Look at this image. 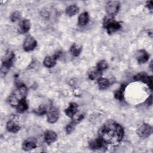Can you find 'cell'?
I'll list each match as a JSON object with an SVG mask.
<instances>
[{
    "label": "cell",
    "instance_id": "1",
    "mask_svg": "<svg viewBox=\"0 0 153 153\" xmlns=\"http://www.w3.org/2000/svg\"><path fill=\"white\" fill-rule=\"evenodd\" d=\"M124 133L123 127L112 120H109L104 123L98 132L99 137L105 144L114 146L117 145L121 142Z\"/></svg>",
    "mask_w": 153,
    "mask_h": 153
},
{
    "label": "cell",
    "instance_id": "2",
    "mask_svg": "<svg viewBox=\"0 0 153 153\" xmlns=\"http://www.w3.org/2000/svg\"><path fill=\"white\" fill-rule=\"evenodd\" d=\"M27 94V89L26 85L24 84H20L8 97V101L11 105L16 106L22 99L26 98Z\"/></svg>",
    "mask_w": 153,
    "mask_h": 153
},
{
    "label": "cell",
    "instance_id": "3",
    "mask_svg": "<svg viewBox=\"0 0 153 153\" xmlns=\"http://www.w3.org/2000/svg\"><path fill=\"white\" fill-rule=\"evenodd\" d=\"M15 55L13 52L11 51H8L5 56L4 57L2 61V66L1 68V74L2 75H5L8 72V70L10 69L13 64Z\"/></svg>",
    "mask_w": 153,
    "mask_h": 153
},
{
    "label": "cell",
    "instance_id": "4",
    "mask_svg": "<svg viewBox=\"0 0 153 153\" xmlns=\"http://www.w3.org/2000/svg\"><path fill=\"white\" fill-rule=\"evenodd\" d=\"M103 27L106 30L108 34H112L121 27V24L115 21L113 17H106L103 21Z\"/></svg>",
    "mask_w": 153,
    "mask_h": 153
},
{
    "label": "cell",
    "instance_id": "5",
    "mask_svg": "<svg viewBox=\"0 0 153 153\" xmlns=\"http://www.w3.org/2000/svg\"><path fill=\"white\" fill-rule=\"evenodd\" d=\"M120 8V2L118 1H110L106 6L107 14L111 17H114L118 13Z\"/></svg>",
    "mask_w": 153,
    "mask_h": 153
},
{
    "label": "cell",
    "instance_id": "6",
    "mask_svg": "<svg viewBox=\"0 0 153 153\" xmlns=\"http://www.w3.org/2000/svg\"><path fill=\"white\" fill-rule=\"evenodd\" d=\"M152 132V127L146 123L142 124L136 131L137 135L143 139L148 137Z\"/></svg>",
    "mask_w": 153,
    "mask_h": 153
},
{
    "label": "cell",
    "instance_id": "7",
    "mask_svg": "<svg viewBox=\"0 0 153 153\" xmlns=\"http://www.w3.org/2000/svg\"><path fill=\"white\" fill-rule=\"evenodd\" d=\"M37 45V42L35 40V39L30 36L29 35L26 37L24 42L23 47L25 51H30L35 49V48Z\"/></svg>",
    "mask_w": 153,
    "mask_h": 153
},
{
    "label": "cell",
    "instance_id": "8",
    "mask_svg": "<svg viewBox=\"0 0 153 153\" xmlns=\"http://www.w3.org/2000/svg\"><path fill=\"white\" fill-rule=\"evenodd\" d=\"M133 78L136 81H140L142 82L145 83L148 85L149 88L152 90V76H148L144 72H141L136 75Z\"/></svg>",
    "mask_w": 153,
    "mask_h": 153
},
{
    "label": "cell",
    "instance_id": "9",
    "mask_svg": "<svg viewBox=\"0 0 153 153\" xmlns=\"http://www.w3.org/2000/svg\"><path fill=\"white\" fill-rule=\"evenodd\" d=\"M59 110L56 107H51L48 111L47 120L49 123H55L57 121L59 118Z\"/></svg>",
    "mask_w": 153,
    "mask_h": 153
},
{
    "label": "cell",
    "instance_id": "10",
    "mask_svg": "<svg viewBox=\"0 0 153 153\" xmlns=\"http://www.w3.org/2000/svg\"><path fill=\"white\" fill-rule=\"evenodd\" d=\"M37 146L36 140L34 137H29L25 140L22 144V148L25 151H30Z\"/></svg>",
    "mask_w": 153,
    "mask_h": 153
},
{
    "label": "cell",
    "instance_id": "11",
    "mask_svg": "<svg viewBox=\"0 0 153 153\" xmlns=\"http://www.w3.org/2000/svg\"><path fill=\"white\" fill-rule=\"evenodd\" d=\"M84 118V115L82 114L79 115L76 118H75L71 121L66 127V132L67 134H71L74 130L76 125L79 123Z\"/></svg>",
    "mask_w": 153,
    "mask_h": 153
},
{
    "label": "cell",
    "instance_id": "12",
    "mask_svg": "<svg viewBox=\"0 0 153 153\" xmlns=\"http://www.w3.org/2000/svg\"><path fill=\"white\" fill-rule=\"evenodd\" d=\"M58 57H59V53L55 54L50 56H47L43 61L44 65L49 68L54 66L56 64V60L57 59Z\"/></svg>",
    "mask_w": 153,
    "mask_h": 153
},
{
    "label": "cell",
    "instance_id": "13",
    "mask_svg": "<svg viewBox=\"0 0 153 153\" xmlns=\"http://www.w3.org/2000/svg\"><path fill=\"white\" fill-rule=\"evenodd\" d=\"M57 139V135L56 133L53 130H47L44 133V140L45 142L50 145L55 141Z\"/></svg>",
    "mask_w": 153,
    "mask_h": 153
},
{
    "label": "cell",
    "instance_id": "14",
    "mask_svg": "<svg viewBox=\"0 0 153 153\" xmlns=\"http://www.w3.org/2000/svg\"><path fill=\"white\" fill-rule=\"evenodd\" d=\"M105 143L103 142V140L98 137L96 139H94V140H92L89 143V146L90 149L93 150H99L105 147Z\"/></svg>",
    "mask_w": 153,
    "mask_h": 153
},
{
    "label": "cell",
    "instance_id": "15",
    "mask_svg": "<svg viewBox=\"0 0 153 153\" xmlns=\"http://www.w3.org/2000/svg\"><path fill=\"white\" fill-rule=\"evenodd\" d=\"M78 105L74 102H71L69 103L68 107L65 109V112L66 115L69 118H73L76 114L78 110Z\"/></svg>",
    "mask_w": 153,
    "mask_h": 153
},
{
    "label": "cell",
    "instance_id": "16",
    "mask_svg": "<svg viewBox=\"0 0 153 153\" xmlns=\"http://www.w3.org/2000/svg\"><path fill=\"white\" fill-rule=\"evenodd\" d=\"M149 58V54L144 50H140L137 51L136 54V59L139 63H146Z\"/></svg>",
    "mask_w": 153,
    "mask_h": 153
},
{
    "label": "cell",
    "instance_id": "17",
    "mask_svg": "<svg viewBox=\"0 0 153 153\" xmlns=\"http://www.w3.org/2000/svg\"><path fill=\"white\" fill-rule=\"evenodd\" d=\"M30 28V22L28 19H23L19 24V32L20 33H27Z\"/></svg>",
    "mask_w": 153,
    "mask_h": 153
},
{
    "label": "cell",
    "instance_id": "18",
    "mask_svg": "<svg viewBox=\"0 0 153 153\" xmlns=\"http://www.w3.org/2000/svg\"><path fill=\"white\" fill-rule=\"evenodd\" d=\"M89 22V15L87 12L81 13L78 19V25L79 26H85Z\"/></svg>",
    "mask_w": 153,
    "mask_h": 153
},
{
    "label": "cell",
    "instance_id": "19",
    "mask_svg": "<svg viewBox=\"0 0 153 153\" xmlns=\"http://www.w3.org/2000/svg\"><path fill=\"white\" fill-rule=\"evenodd\" d=\"M7 130L11 133H17L20 129V127L13 121H9L6 124Z\"/></svg>",
    "mask_w": 153,
    "mask_h": 153
},
{
    "label": "cell",
    "instance_id": "20",
    "mask_svg": "<svg viewBox=\"0 0 153 153\" xmlns=\"http://www.w3.org/2000/svg\"><path fill=\"white\" fill-rule=\"evenodd\" d=\"M28 103L26 100V98L22 99L16 106V110L19 113H23L28 109Z\"/></svg>",
    "mask_w": 153,
    "mask_h": 153
},
{
    "label": "cell",
    "instance_id": "21",
    "mask_svg": "<svg viewBox=\"0 0 153 153\" xmlns=\"http://www.w3.org/2000/svg\"><path fill=\"white\" fill-rule=\"evenodd\" d=\"M126 87V85L123 84L118 90H116L114 94V97L116 99L121 102L124 100V93Z\"/></svg>",
    "mask_w": 153,
    "mask_h": 153
},
{
    "label": "cell",
    "instance_id": "22",
    "mask_svg": "<svg viewBox=\"0 0 153 153\" xmlns=\"http://www.w3.org/2000/svg\"><path fill=\"white\" fill-rule=\"evenodd\" d=\"M82 51V46L76 43H74L70 48V52L73 54V56L77 57L78 56Z\"/></svg>",
    "mask_w": 153,
    "mask_h": 153
},
{
    "label": "cell",
    "instance_id": "23",
    "mask_svg": "<svg viewBox=\"0 0 153 153\" xmlns=\"http://www.w3.org/2000/svg\"><path fill=\"white\" fill-rule=\"evenodd\" d=\"M102 75V72L97 69V68H93L88 71V78L91 79H95L97 78H100Z\"/></svg>",
    "mask_w": 153,
    "mask_h": 153
},
{
    "label": "cell",
    "instance_id": "24",
    "mask_svg": "<svg viewBox=\"0 0 153 153\" xmlns=\"http://www.w3.org/2000/svg\"><path fill=\"white\" fill-rule=\"evenodd\" d=\"M66 14L70 16H74L79 12V8L76 5H71L66 8Z\"/></svg>",
    "mask_w": 153,
    "mask_h": 153
},
{
    "label": "cell",
    "instance_id": "25",
    "mask_svg": "<svg viewBox=\"0 0 153 153\" xmlns=\"http://www.w3.org/2000/svg\"><path fill=\"white\" fill-rule=\"evenodd\" d=\"M97 84H98V85H99V87L100 89L104 90L109 87L110 83L108 79L102 78V77H100L97 79Z\"/></svg>",
    "mask_w": 153,
    "mask_h": 153
},
{
    "label": "cell",
    "instance_id": "26",
    "mask_svg": "<svg viewBox=\"0 0 153 153\" xmlns=\"http://www.w3.org/2000/svg\"><path fill=\"white\" fill-rule=\"evenodd\" d=\"M47 110L45 105H41L37 108L33 109V112L38 115H44L47 112Z\"/></svg>",
    "mask_w": 153,
    "mask_h": 153
},
{
    "label": "cell",
    "instance_id": "27",
    "mask_svg": "<svg viewBox=\"0 0 153 153\" xmlns=\"http://www.w3.org/2000/svg\"><path fill=\"white\" fill-rule=\"evenodd\" d=\"M108 66V64L107 63V62L105 60H101L97 64V66H96V68L98 70H99L100 71L102 72L103 71H104L105 69H107Z\"/></svg>",
    "mask_w": 153,
    "mask_h": 153
},
{
    "label": "cell",
    "instance_id": "28",
    "mask_svg": "<svg viewBox=\"0 0 153 153\" xmlns=\"http://www.w3.org/2000/svg\"><path fill=\"white\" fill-rule=\"evenodd\" d=\"M21 17V14L19 11H16L14 12H13L11 16H10V20L12 22H16L17 20H18L19 19H20Z\"/></svg>",
    "mask_w": 153,
    "mask_h": 153
},
{
    "label": "cell",
    "instance_id": "29",
    "mask_svg": "<svg viewBox=\"0 0 153 153\" xmlns=\"http://www.w3.org/2000/svg\"><path fill=\"white\" fill-rule=\"evenodd\" d=\"M145 103L147 105H149V106L152 105V95H150V96L146 99V100L145 102Z\"/></svg>",
    "mask_w": 153,
    "mask_h": 153
},
{
    "label": "cell",
    "instance_id": "30",
    "mask_svg": "<svg viewBox=\"0 0 153 153\" xmlns=\"http://www.w3.org/2000/svg\"><path fill=\"white\" fill-rule=\"evenodd\" d=\"M146 7L151 11L152 10V1H149L146 2Z\"/></svg>",
    "mask_w": 153,
    "mask_h": 153
},
{
    "label": "cell",
    "instance_id": "31",
    "mask_svg": "<svg viewBox=\"0 0 153 153\" xmlns=\"http://www.w3.org/2000/svg\"><path fill=\"white\" fill-rule=\"evenodd\" d=\"M150 69L152 71V70H153V69H152V61H151V63H150Z\"/></svg>",
    "mask_w": 153,
    "mask_h": 153
}]
</instances>
